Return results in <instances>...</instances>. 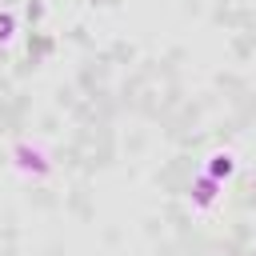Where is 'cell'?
<instances>
[{
    "instance_id": "obj_3",
    "label": "cell",
    "mask_w": 256,
    "mask_h": 256,
    "mask_svg": "<svg viewBox=\"0 0 256 256\" xmlns=\"http://www.w3.org/2000/svg\"><path fill=\"white\" fill-rule=\"evenodd\" d=\"M232 172H236V156H232V152H212L208 164H204V176H212V180H220V184H224Z\"/></svg>"
},
{
    "instance_id": "obj_1",
    "label": "cell",
    "mask_w": 256,
    "mask_h": 256,
    "mask_svg": "<svg viewBox=\"0 0 256 256\" xmlns=\"http://www.w3.org/2000/svg\"><path fill=\"white\" fill-rule=\"evenodd\" d=\"M220 188H224L220 180H212V176H204V172H200V176L192 180V188H188L192 208H200V212H204V208H212V204L220 200Z\"/></svg>"
},
{
    "instance_id": "obj_4",
    "label": "cell",
    "mask_w": 256,
    "mask_h": 256,
    "mask_svg": "<svg viewBox=\"0 0 256 256\" xmlns=\"http://www.w3.org/2000/svg\"><path fill=\"white\" fill-rule=\"evenodd\" d=\"M16 36V12H0V44H12Z\"/></svg>"
},
{
    "instance_id": "obj_2",
    "label": "cell",
    "mask_w": 256,
    "mask_h": 256,
    "mask_svg": "<svg viewBox=\"0 0 256 256\" xmlns=\"http://www.w3.org/2000/svg\"><path fill=\"white\" fill-rule=\"evenodd\" d=\"M12 156H16V168H20V172H36V176H44V172H48V160H44V152H40V148L16 144V148H12Z\"/></svg>"
}]
</instances>
